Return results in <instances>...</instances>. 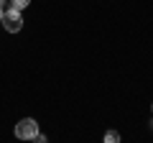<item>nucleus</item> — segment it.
<instances>
[{"label":"nucleus","mask_w":153,"mask_h":143,"mask_svg":"<svg viewBox=\"0 0 153 143\" xmlns=\"http://www.w3.org/2000/svg\"><path fill=\"white\" fill-rule=\"evenodd\" d=\"M28 3H31V0H10V8H18V10H23Z\"/></svg>","instance_id":"4"},{"label":"nucleus","mask_w":153,"mask_h":143,"mask_svg":"<svg viewBox=\"0 0 153 143\" xmlns=\"http://www.w3.org/2000/svg\"><path fill=\"white\" fill-rule=\"evenodd\" d=\"M0 8H5V0H0Z\"/></svg>","instance_id":"6"},{"label":"nucleus","mask_w":153,"mask_h":143,"mask_svg":"<svg viewBox=\"0 0 153 143\" xmlns=\"http://www.w3.org/2000/svg\"><path fill=\"white\" fill-rule=\"evenodd\" d=\"M0 21H3V8H0Z\"/></svg>","instance_id":"7"},{"label":"nucleus","mask_w":153,"mask_h":143,"mask_svg":"<svg viewBox=\"0 0 153 143\" xmlns=\"http://www.w3.org/2000/svg\"><path fill=\"white\" fill-rule=\"evenodd\" d=\"M151 110H153V105H151Z\"/></svg>","instance_id":"8"},{"label":"nucleus","mask_w":153,"mask_h":143,"mask_svg":"<svg viewBox=\"0 0 153 143\" xmlns=\"http://www.w3.org/2000/svg\"><path fill=\"white\" fill-rule=\"evenodd\" d=\"M105 143H120V133L117 130H107L105 133Z\"/></svg>","instance_id":"3"},{"label":"nucleus","mask_w":153,"mask_h":143,"mask_svg":"<svg viewBox=\"0 0 153 143\" xmlns=\"http://www.w3.org/2000/svg\"><path fill=\"white\" fill-rule=\"evenodd\" d=\"M38 136V123L33 118H23L21 123H16V138L21 141H33Z\"/></svg>","instance_id":"2"},{"label":"nucleus","mask_w":153,"mask_h":143,"mask_svg":"<svg viewBox=\"0 0 153 143\" xmlns=\"http://www.w3.org/2000/svg\"><path fill=\"white\" fill-rule=\"evenodd\" d=\"M3 26H5V31L8 33H18L23 28V16H21V10L18 8H5L3 10Z\"/></svg>","instance_id":"1"},{"label":"nucleus","mask_w":153,"mask_h":143,"mask_svg":"<svg viewBox=\"0 0 153 143\" xmlns=\"http://www.w3.org/2000/svg\"><path fill=\"white\" fill-rule=\"evenodd\" d=\"M33 141H36V143H49V141H46V136H41V133H38V136L33 138Z\"/></svg>","instance_id":"5"}]
</instances>
